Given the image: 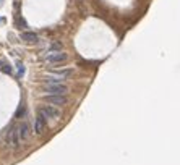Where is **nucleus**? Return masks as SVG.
<instances>
[{"label":"nucleus","mask_w":180,"mask_h":165,"mask_svg":"<svg viewBox=\"0 0 180 165\" xmlns=\"http://www.w3.org/2000/svg\"><path fill=\"white\" fill-rule=\"evenodd\" d=\"M68 58V55L65 52H60V50H50V54L46 55V60L49 63H63Z\"/></svg>","instance_id":"nucleus-2"},{"label":"nucleus","mask_w":180,"mask_h":165,"mask_svg":"<svg viewBox=\"0 0 180 165\" xmlns=\"http://www.w3.org/2000/svg\"><path fill=\"white\" fill-rule=\"evenodd\" d=\"M52 49H54V50H60V49H62V44H59V42H55V44L52 45Z\"/></svg>","instance_id":"nucleus-10"},{"label":"nucleus","mask_w":180,"mask_h":165,"mask_svg":"<svg viewBox=\"0 0 180 165\" xmlns=\"http://www.w3.org/2000/svg\"><path fill=\"white\" fill-rule=\"evenodd\" d=\"M39 113L44 115L46 118H54V120L60 117V112L55 109V107H52V105H42V107H39Z\"/></svg>","instance_id":"nucleus-4"},{"label":"nucleus","mask_w":180,"mask_h":165,"mask_svg":"<svg viewBox=\"0 0 180 165\" xmlns=\"http://www.w3.org/2000/svg\"><path fill=\"white\" fill-rule=\"evenodd\" d=\"M18 128V138H20V141L23 143V141H26L28 138H29V125L28 123H21L20 126H16Z\"/></svg>","instance_id":"nucleus-7"},{"label":"nucleus","mask_w":180,"mask_h":165,"mask_svg":"<svg viewBox=\"0 0 180 165\" xmlns=\"http://www.w3.org/2000/svg\"><path fill=\"white\" fill-rule=\"evenodd\" d=\"M46 125H47V118L39 113V115L36 117V120H34V133L36 134H42L44 129H46Z\"/></svg>","instance_id":"nucleus-6"},{"label":"nucleus","mask_w":180,"mask_h":165,"mask_svg":"<svg viewBox=\"0 0 180 165\" xmlns=\"http://www.w3.org/2000/svg\"><path fill=\"white\" fill-rule=\"evenodd\" d=\"M50 73H52L54 76H59L62 79H65V78H68V76L73 75V70H70V68H67V70H52Z\"/></svg>","instance_id":"nucleus-9"},{"label":"nucleus","mask_w":180,"mask_h":165,"mask_svg":"<svg viewBox=\"0 0 180 165\" xmlns=\"http://www.w3.org/2000/svg\"><path fill=\"white\" fill-rule=\"evenodd\" d=\"M2 70L5 73H12V66H2Z\"/></svg>","instance_id":"nucleus-11"},{"label":"nucleus","mask_w":180,"mask_h":165,"mask_svg":"<svg viewBox=\"0 0 180 165\" xmlns=\"http://www.w3.org/2000/svg\"><path fill=\"white\" fill-rule=\"evenodd\" d=\"M5 23V18H0V24H3Z\"/></svg>","instance_id":"nucleus-12"},{"label":"nucleus","mask_w":180,"mask_h":165,"mask_svg":"<svg viewBox=\"0 0 180 165\" xmlns=\"http://www.w3.org/2000/svg\"><path fill=\"white\" fill-rule=\"evenodd\" d=\"M44 91L49 92V94H67L68 88H67L65 84H62V83H46Z\"/></svg>","instance_id":"nucleus-1"},{"label":"nucleus","mask_w":180,"mask_h":165,"mask_svg":"<svg viewBox=\"0 0 180 165\" xmlns=\"http://www.w3.org/2000/svg\"><path fill=\"white\" fill-rule=\"evenodd\" d=\"M2 65H3V62H2V60H0V66H2Z\"/></svg>","instance_id":"nucleus-14"},{"label":"nucleus","mask_w":180,"mask_h":165,"mask_svg":"<svg viewBox=\"0 0 180 165\" xmlns=\"http://www.w3.org/2000/svg\"><path fill=\"white\" fill-rule=\"evenodd\" d=\"M21 41H25L28 44H36L39 41L36 32H21Z\"/></svg>","instance_id":"nucleus-8"},{"label":"nucleus","mask_w":180,"mask_h":165,"mask_svg":"<svg viewBox=\"0 0 180 165\" xmlns=\"http://www.w3.org/2000/svg\"><path fill=\"white\" fill-rule=\"evenodd\" d=\"M44 100L50 105H65L68 102L65 94H49V96H44Z\"/></svg>","instance_id":"nucleus-3"},{"label":"nucleus","mask_w":180,"mask_h":165,"mask_svg":"<svg viewBox=\"0 0 180 165\" xmlns=\"http://www.w3.org/2000/svg\"><path fill=\"white\" fill-rule=\"evenodd\" d=\"M7 143L13 147V149H16V147L20 146V138H18V128H12L10 131L7 133Z\"/></svg>","instance_id":"nucleus-5"},{"label":"nucleus","mask_w":180,"mask_h":165,"mask_svg":"<svg viewBox=\"0 0 180 165\" xmlns=\"http://www.w3.org/2000/svg\"><path fill=\"white\" fill-rule=\"evenodd\" d=\"M2 5H3V0H0V7H2Z\"/></svg>","instance_id":"nucleus-13"}]
</instances>
